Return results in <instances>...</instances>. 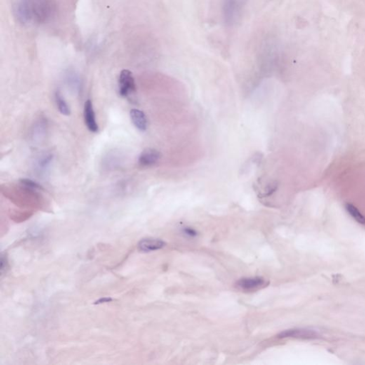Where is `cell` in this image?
I'll return each instance as SVG.
<instances>
[{
	"mask_svg": "<svg viewBox=\"0 0 365 365\" xmlns=\"http://www.w3.org/2000/svg\"><path fill=\"white\" fill-rule=\"evenodd\" d=\"M268 281L262 277L243 278L236 282V286L243 291H255L265 288Z\"/></svg>",
	"mask_w": 365,
	"mask_h": 365,
	"instance_id": "obj_2",
	"label": "cell"
},
{
	"mask_svg": "<svg viewBox=\"0 0 365 365\" xmlns=\"http://www.w3.org/2000/svg\"><path fill=\"white\" fill-rule=\"evenodd\" d=\"M48 121L44 118H40L34 123L30 133L33 143L38 144L44 141L48 133Z\"/></svg>",
	"mask_w": 365,
	"mask_h": 365,
	"instance_id": "obj_4",
	"label": "cell"
},
{
	"mask_svg": "<svg viewBox=\"0 0 365 365\" xmlns=\"http://www.w3.org/2000/svg\"><path fill=\"white\" fill-rule=\"evenodd\" d=\"M184 233H185L186 234L188 235V236H194L196 235V231L191 229H184Z\"/></svg>",
	"mask_w": 365,
	"mask_h": 365,
	"instance_id": "obj_16",
	"label": "cell"
},
{
	"mask_svg": "<svg viewBox=\"0 0 365 365\" xmlns=\"http://www.w3.org/2000/svg\"><path fill=\"white\" fill-rule=\"evenodd\" d=\"M66 83L68 87L72 90L74 93H79L82 87L81 78L76 73L74 72H68L66 75Z\"/></svg>",
	"mask_w": 365,
	"mask_h": 365,
	"instance_id": "obj_9",
	"label": "cell"
},
{
	"mask_svg": "<svg viewBox=\"0 0 365 365\" xmlns=\"http://www.w3.org/2000/svg\"><path fill=\"white\" fill-rule=\"evenodd\" d=\"M8 267V258H7L6 255H2L1 257V273L2 275L4 274L5 272H6L7 268Z\"/></svg>",
	"mask_w": 365,
	"mask_h": 365,
	"instance_id": "obj_15",
	"label": "cell"
},
{
	"mask_svg": "<svg viewBox=\"0 0 365 365\" xmlns=\"http://www.w3.org/2000/svg\"><path fill=\"white\" fill-rule=\"evenodd\" d=\"M317 331L305 328H295L284 330L278 335L280 338L314 339L318 338Z\"/></svg>",
	"mask_w": 365,
	"mask_h": 365,
	"instance_id": "obj_3",
	"label": "cell"
},
{
	"mask_svg": "<svg viewBox=\"0 0 365 365\" xmlns=\"http://www.w3.org/2000/svg\"><path fill=\"white\" fill-rule=\"evenodd\" d=\"M55 99L56 104L58 108L59 111L61 114L64 116H69L71 114V109L69 106L68 105L67 102L64 100L63 96L60 90H57L55 94Z\"/></svg>",
	"mask_w": 365,
	"mask_h": 365,
	"instance_id": "obj_11",
	"label": "cell"
},
{
	"mask_svg": "<svg viewBox=\"0 0 365 365\" xmlns=\"http://www.w3.org/2000/svg\"><path fill=\"white\" fill-rule=\"evenodd\" d=\"M19 182H20V187L28 189V190L34 191V192L43 190V188L41 187L39 184L34 181V180H30V179H20V180H19Z\"/></svg>",
	"mask_w": 365,
	"mask_h": 365,
	"instance_id": "obj_13",
	"label": "cell"
},
{
	"mask_svg": "<svg viewBox=\"0 0 365 365\" xmlns=\"http://www.w3.org/2000/svg\"><path fill=\"white\" fill-rule=\"evenodd\" d=\"M166 246V243L157 238H147L142 239L138 244L139 250L143 253H150L162 249Z\"/></svg>",
	"mask_w": 365,
	"mask_h": 365,
	"instance_id": "obj_6",
	"label": "cell"
},
{
	"mask_svg": "<svg viewBox=\"0 0 365 365\" xmlns=\"http://www.w3.org/2000/svg\"><path fill=\"white\" fill-rule=\"evenodd\" d=\"M119 156V154L114 153L108 154L105 160V164L107 168H115L116 166H119L120 159H118Z\"/></svg>",
	"mask_w": 365,
	"mask_h": 365,
	"instance_id": "obj_14",
	"label": "cell"
},
{
	"mask_svg": "<svg viewBox=\"0 0 365 365\" xmlns=\"http://www.w3.org/2000/svg\"><path fill=\"white\" fill-rule=\"evenodd\" d=\"M134 77L131 71L123 69L119 78V91L120 95L129 100H133L135 95Z\"/></svg>",
	"mask_w": 365,
	"mask_h": 365,
	"instance_id": "obj_1",
	"label": "cell"
},
{
	"mask_svg": "<svg viewBox=\"0 0 365 365\" xmlns=\"http://www.w3.org/2000/svg\"><path fill=\"white\" fill-rule=\"evenodd\" d=\"M83 117H84L85 124L86 125L88 129L93 133H97L99 130V126L96 120L95 110L91 100H88L85 102Z\"/></svg>",
	"mask_w": 365,
	"mask_h": 365,
	"instance_id": "obj_5",
	"label": "cell"
},
{
	"mask_svg": "<svg viewBox=\"0 0 365 365\" xmlns=\"http://www.w3.org/2000/svg\"><path fill=\"white\" fill-rule=\"evenodd\" d=\"M130 116L135 127L141 131H145L147 129L148 122L147 116L143 111L137 109H131Z\"/></svg>",
	"mask_w": 365,
	"mask_h": 365,
	"instance_id": "obj_8",
	"label": "cell"
},
{
	"mask_svg": "<svg viewBox=\"0 0 365 365\" xmlns=\"http://www.w3.org/2000/svg\"><path fill=\"white\" fill-rule=\"evenodd\" d=\"M111 300H111V298H105L104 299L102 298V299H100V300H99L98 301L96 302L95 304L104 303V302H110V301H111Z\"/></svg>",
	"mask_w": 365,
	"mask_h": 365,
	"instance_id": "obj_17",
	"label": "cell"
},
{
	"mask_svg": "<svg viewBox=\"0 0 365 365\" xmlns=\"http://www.w3.org/2000/svg\"><path fill=\"white\" fill-rule=\"evenodd\" d=\"M345 209L349 215H350L352 218L354 219L356 221L359 222V223L363 224V225L365 224L364 215H363L353 204L349 203H346Z\"/></svg>",
	"mask_w": 365,
	"mask_h": 365,
	"instance_id": "obj_12",
	"label": "cell"
},
{
	"mask_svg": "<svg viewBox=\"0 0 365 365\" xmlns=\"http://www.w3.org/2000/svg\"><path fill=\"white\" fill-rule=\"evenodd\" d=\"M54 156L52 154H45L41 156L36 163V170L37 173H44L51 165Z\"/></svg>",
	"mask_w": 365,
	"mask_h": 365,
	"instance_id": "obj_10",
	"label": "cell"
},
{
	"mask_svg": "<svg viewBox=\"0 0 365 365\" xmlns=\"http://www.w3.org/2000/svg\"><path fill=\"white\" fill-rule=\"evenodd\" d=\"M161 159L159 151L154 149H145L139 157V164L142 167H151L155 165Z\"/></svg>",
	"mask_w": 365,
	"mask_h": 365,
	"instance_id": "obj_7",
	"label": "cell"
}]
</instances>
